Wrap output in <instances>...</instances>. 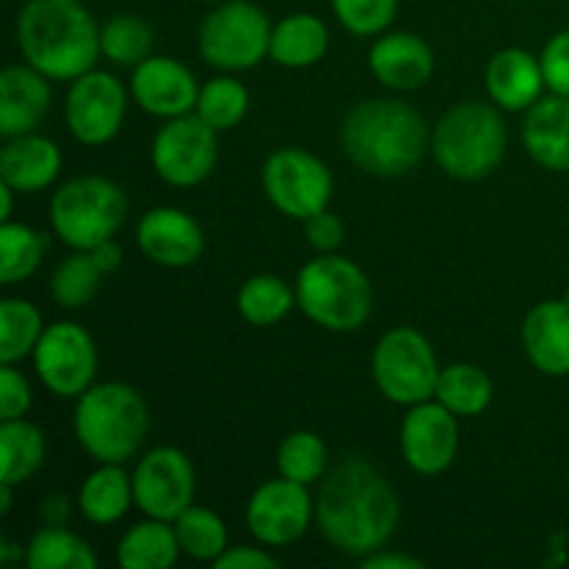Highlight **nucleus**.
Returning <instances> with one entry per match:
<instances>
[{"instance_id": "obj_9", "label": "nucleus", "mask_w": 569, "mask_h": 569, "mask_svg": "<svg viewBox=\"0 0 569 569\" xmlns=\"http://www.w3.org/2000/svg\"><path fill=\"white\" fill-rule=\"evenodd\" d=\"M272 26L259 6L226 0L200 26V53L222 70H248L270 53Z\"/></svg>"}, {"instance_id": "obj_3", "label": "nucleus", "mask_w": 569, "mask_h": 569, "mask_svg": "<svg viewBox=\"0 0 569 569\" xmlns=\"http://www.w3.org/2000/svg\"><path fill=\"white\" fill-rule=\"evenodd\" d=\"M345 153L372 176H403L415 170L428 148L422 117L409 103L392 98L365 100L342 126Z\"/></svg>"}, {"instance_id": "obj_29", "label": "nucleus", "mask_w": 569, "mask_h": 569, "mask_svg": "<svg viewBox=\"0 0 569 569\" xmlns=\"http://www.w3.org/2000/svg\"><path fill=\"white\" fill-rule=\"evenodd\" d=\"M433 398L453 411L456 417H476L492 400V381L481 367L450 365L439 372L437 395Z\"/></svg>"}, {"instance_id": "obj_5", "label": "nucleus", "mask_w": 569, "mask_h": 569, "mask_svg": "<svg viewBox=\"0 0 569 569\" xmlns=\"http://www.w3.org/2000/svg\"><path fill=\"white\" fill-rule=\"evenodd\" d=\"M506 122L492 106L459 103L439 120L433 131V156L448 176L478 181L498 170L506 153Z\"/></svg>"}, {"instance_id": "obj_49", "label": "nucleus", "mask_w": 569, "mask_h": 569, "mask_svg": "<svg viewBox=\"0 0 569 569\" xmlns=\"http://www.w3.org/2000/svg\"><path fill=\"white\" fill-rule=\"evenodd\" d=\"M9 509H11V487H9V483H3V498H0V511H3V515H9Z\"/></svg>"}, {"instance_id": "obj_50", "label": "nucleus", "mask_w": 569, "mask_h": 569, "mask_svg": "<svg viewBox=\"0 0 569 569\" xmlns=\"http://www.w3.org/2000/svg\"><path fill=\"white\" fill-rule=\"evenodd\" d=\"M214 3H226V0H214Z\"/></svg>"}, {"instance_id": "obj_39", "label": "nucleus", "mask_w": 569, "mask_h": 569, "mask_svg": "<svg viewBox=\"0 0 569 569\" xmlns=\"http://www.w3.org/2000/svg\"><path fill=\"white\" fill-rule=\"evenodd\" d=\"M339 22L356 37L383 31L395 20L398 0H331Z\"/></svg>"}, {"instance_id": "obj_23", "label": "nucleus", "mask_w": 569, "mask_h": 569, "mask_svg": "<svg viewBox=\"0 0 569 569\" xmlns=\"http://www.w3.org/2000/svg\"><path fill=\"white\" fill-rule=\"evenodd\" d=\"M528 153L548 170L569 172V98L553 94L531 106L522 126Z\"/></svg>"}, {"instance_id": "obj_38", "label": "nucleus", "mask_w": 569, "mask_h": 569, "mask_svg": "<svg viewBox=\"0 0 569 569\" xmlns=\"http://www.w3.org/2000/svg\"><path fill=\"white\" fill-rule=\"evenodd\" d=\"M248 89L237 78H214L200 89L198 114L209 122L214 131H228L239 126L248 114Z\"/></svg>"}, {"instance_id": "obj_36", "label": "nucleus", "mask_w": 569, "mask_h": 569, "mask_svg": "<svg viewBox=\"0 0 569 569\" xmlns=\"http://www.w3.org/2000/svg\"><path fill=\"white\" fill-rule=\"evenodd\" d=\"M153 48V31L144 20L133 14H120L100 28V53L114 64H142Z\"/></svg>"}, {"instance_id": "obj_48", "label": "nucleus", "mask_w": 569, "mask_h": 569, "mask_svg": "<svg viewBox=\"0 0 569 569\" xmlns=\"http://www.w3.org/2000/svg\"><path fill=\"white\" fill-rule=\"evenodd\" d=\"M20 553H22V550H17V545L3 542V550H0V559L11 561V559H14V556H20Z\"/></svg>"}, {"instance_id": "obj_14", "label": "nucleus", "mask_w": 569, "mask_h": 569, "mask_svg": "<svg viewBox=\"0 0 569 569\" xmlns=\"http://www.w3.org/2000/svg\"><path fill=\"white\" fill-rule=\"evenodd\" d=\"M64 114L78 142L106 144L117 137L126 117V89L109 72H83L72 81Z\"/></svg>"}, {"instance_id": "obj_18", "label": "nucleus", "mask_w": 569, "mask_h": 569, "mask_svg": "<svg viewBox=\"0 0 569 569\" xmlns=\"http://www.w3.org/2000/svg\"><path fill=\"white\" fill-rule=\"evenodd\" d=\"M142 253L161 267H189L203 253V231L181 209H150L139 220Z\"/></svg>"}, {"instance_id": "obj_4", "label": "nucleus", "mask_w": 569, "mask_h": 569, "mask_svg": "<svg viewBox=\"0 0 569 569\" xmlns=\"http://www.w3.org/2000/svg\"><path fill=\"white\" fill-rule=\"evenodd\" d=\"M150 415L128 383H98L78 398L76 437L100 465H126L148 437Z\"/></svg>"}, {"instance_id": "obj_13", "label": "nucleus", "mask_w": 569, "mask_h": 569, "mask_svg": "<svg viewBox=\"0 0 569 569\" xmlns=\"http://www.w3.org/2000/svg\"><path fill=\"white\" fill-rule=\"evenodd\" d=\"M194 470L176 448H156L133 472V503L156 520L176 522L192 506Z\"/></svg>"}, {"instance_id": "obj_33", "label": "nucleus", "mask_w": 569, "mask_h": 569, "mask_svg": "<svg viewBox=\"0 0 569 569\" xmlns=\"http://www.w3.org/2000/svg\"><path fill=\"white\" fill-rule=\"evenodd\" d=\"M42 317L28 300H3L0 303V361L14 365L33 353L42 339Z\"/></svg>"}, {"instance_id": "obj_19", "label": "nucleus", "mask_w": 569, "mask_h": 569, "mask_svg": "<svg viewBox=\"0 0 569 569\" xmlns=\"http://www.w3.org/2000/svg\"><path fill=\"white\" fill-rule=\"evenodd\" d=\"M48 76L37 67H6L0 76V133L3 137H22L31 133L44 120L50 109Z\"/></svg>"}, {"instance_id": "obj_28", "label": "nucleus", "mask_w": 569, "mask_h": 569, "mask_svg": "<svg viewBox=\"0 0 569 569\" xmlns=\"http://www.w3.org/2000/svg\"><path fill=\"white\" fill-rule=\"evenodd\" d=\"M0 461L3 483L17 487L28 481L44 461V437L33 422L3 420L0 426Z\"/></svg>"}, {"instance_id": "obj_1", "label": "nucleus", "mask_w": 569, "mask_h": 569, "mask_svg": "<svg viewBox=\"0 0 569 569\" xmlns=\"http://www.w3.org/2000/svg\"><path fill=\"white\" fill-rule=\"evenodd\" d=\"M400 503L387 478L361 456H345L322 481L317 498L320 531L339 553H378L392 539Z\"/></svg>"}, {"instance_id": "obj_6", "label": "nucleus", "mask_w": 569, "mask_h": 569, "mask_svg": "<svg viewBox=\"0 0 569 569\" xmlns=\"http://www.w3.org/2000/svg\"><path fill=\"white\" fill-rule=\"evenodd\" d=\"M298 306L328 331H356L372 309V287L365 272L342 256L309 261L298 276Z\"/></svg>"}, {"instance_id": "obj_24", "label": "nucleus", "mask_w": 569, "mask_h": 569, "mask_svg": "<svg viewBox=\"0 0 569 569\" xmlns=\"http://www.w3.org/2000/svg\"><path fill=\"white\" fill-rule=\"evenodd\" d=\"M545 87L542 61L533 59L528 50L509 48L500 50L487 70V89L492 94L495 103L503 109L520 111L533 106Z\"/></svg>"}, {"instance_id": "obj_40", "label": "nucleus", "mask_w": 569, "mask_h": 569, "mask_svg": "<svg viewBox=\"0 0 569 569\" xmlns=\"http://www.w3.org/2000/svg\"><path fill=\"white\" fill-rule=\"evenodd\" d=\"M31 409V387L26 376L11 365L0 367V417L3 420H22Z\"/></svg>"}, {"instance_id": "obj_15", "label": "nucleus", "mask_w": 569, "mask_h": 569, "mask_svg": "<svg viewBox=\"0 0 569 569\" xmlns=\"http://www.w3.org/2000/svg\"><path fill=\"white\" fill-rule=\"evenodd\" d=\"M311 522V498L306 483L278 478V481L261 483L248 503V528L261 545L295 542L306 533Z\"/></svg>"}, {"instance_id": "obj_44", "label": "nucleus", "mask_w": 569, "mask_h": 569, "mask_svg": "<svg viewBox=\"0 0 569 569\" xmlns=\"http://www.w3.org/2000/svg\"><path fill=\"white\" fill-rule=\"evenodd\" d=\"M367 569H422V561L400 553H370L361 559Z\"/></svg>"}, {"instance_id": "obj_32", "label": "nucleus", "mask_w": 569, "mask_h": 569, "mask_svg": "<svg viewBox=\"0 0 569 569\" xmlns=\"http://www.w3.org/2000/svg\"><path fill=\"white\" fill-rule=\"evenodd\" d=\"M48 239L22 222L6 220L0 226V281L20 283L33 276L42 261Z\"/></svg>"}, {"instance_id": "obj_45", "label": "nucleus", "mask_w": 569, "mask_h": 569, "mask_svg": "<svg viewBox=\"0 0 569 569\" xmlns=\"http://www.w3.org/2000/svg\"><path fill=\"white\" fill-rule=\"evenodd\" d=\"M39 515L44 517L48 526H64L67 517H70V500L61 498V495H48V498H42Z\"/></svg>"}, {"instance_id": "obj_43", "label": "nucleus", "mask_w": 569, "mask_h": 569, "mask_svg": "<svg viewBox=\"0 0 569 569\" xmlns=\"http://www.w3.org/2000/svg\"><path fill=\"white\" fill-rule=\"evenodd\" d=\"M217 569H276L278 561L259 548H231L214 561Z\"/></svg>"}, {"instance_id": "obj_26", "label": "nucleus", "mask_w": 569, "mask_h": 569, "mask_svg": "<svg viewBox=\"0 0 569 569\" xmlns=\"http://www.w3.org/2000/svg\"><path fill=\"white\" fill-rule=\"evenodd\" d=\"M181 553L176 526L167 520H148L133 526L117 548V561L126 569H170Z\"/></svg>"}, {"instance_id": "obj_34", "label": "nucleus", "mask_w": 569, "mask_h": 569, "mask_svg": "<svg viewBox=\"0 0 569 569\" xmlns=\"http://www.w3.org/2000/svg\"><path fill=\"white\" fill-rule=\"evenodd\" d=\"M295 300H298V295H292V289L281 278L256 276L239 289L237 306L239 315L253 322V326H276L289 315Z\"/></svg>"}, {"instance_id": "obj_47", "label": "nucleus", "mask_w": 569, "mask_h": 569, "mask_svg": "<svg viewBox=\"0 0 569 569\" xmlns=\"http://www.w3.org/2000/svg\"><path fill=\"white\" fill-rule=\"evenodd\" d=\"M11 192H14V189L9 187V183H0V200H3V209H0V220H9L11 217Z\"/></svg>"}, {"instance_id": "obj_31", "label": "nucleus", "mask_w": 569, "mask_h": 569, "mask_svg": "<svg viewBox=\"0 0 569 569\" xmlns=\"http://www.w3.org/2000/svg\"><path fill=\"white\" fill-rule=\"evenodd\" d=\"M103 276V267L98 264L92 250H78L56 267L53 281H50L53 300L61 309H83L98 295Z\"/></svg>"}, {"instance_id": "obj_17", "label": "nucleus", "mask_w": 569, "mask_h": 569, "mask_svg": "<svg viewBox=\"0 0 569 569\" xmlns=\"http://www.w3.org/2000/svg\"><path fill=\"white\" fill-rule=\"evenodd\" d=\"M133 98L148 114L181 117L198 109L200 89L192 72L170 56H148L133 70Z\"/></svg>"}, {"instance_id": "obj_22", "label": "nucleus", "mask_w": 569, "mask_h": 569, "mask_svg": "<svg viewBox=\"0 0 569 569\" xmlns=\"http://www.w3.org/2000/svg\"><path fill=\"white\" fill-rule=\"evenodd\" d=\"M61 170V153L50 139L22 133L11 137L0 153V181L9 183L14 192H39Z\"/></svg>"}, {"instance_id": "obj_16", "label": "nucleus", "mask_w": 569, "mask_h": 569, "mask_svg": "<svg viewBox=\"0 0 569 569\" xmlns=\"http://www.w3.org/2000/svg\"><path fill=\"white\" fill-rule=\"evenodd\" d=\"M400 448L406 461L420 476H437L448 470L459 450L456 415L442 403H417L400 428Z\"/></svg>"}, {"instance_id": "obj_7", "label": "nucleus", "mask_w": 569, "mask_h": 569, "mask_svg": "<svg viewBox=\"0 0 569 569\" xmlns=\"http://www.w3.org/2000/svg\"><path fill=\"white\" fill-rule=\"evenodd\" d=\"M128 200L117 183L100 176L67 181L50 203V222L61 242L76 250H92L109 242L126 222Z\"/></svg>"}, {"instance_id": "obj_41", "label": "nucleus", "mask_w": 569, "mask_h": 569, "mask_svg": "<svg viewBox=\"0 0 569 569\" xmlns=\"http://www.w3.org/2000/svg\"><path fill=\"white\" fill-rule=\"evenodd\" d=\"M542 72L545 83L553 89L556 94L569 98V31L556 33L548 42L542 53Z\"/></svg>"}, {"instance_id": "obj_21", "label": "nucleus", "mask_w": 569, "mask_h": 569, "mask_svg": "<svg viewBox=\"0 0 569 569\" xmlns=\"http://www.w3.org/2000/svg\"><path fill=\"white\" fill-rule=\"evenodd\" d=\"M370 70L383 87L417 89L431 78L433 53L415 33H387L372 44Z\"/></svg>"}, {"instance_id": "obj_20", "label": "nucleus", "mask_w": 569, "mask_h": 569, "mask_svg": "<svg viewBox=\"0 0 569 569\" xmlns=\"http://www.w3.org/2000/svg\"><path fill=\"white\" fill-rule=\"evenodd\" d=\"M522 345L528 359L545 376H567L569 372V303L548 300L539 303L522 326Z\"/></svg>"}, {"instance_id": "obj_46", "label": "nucleus", "mask_w": 569, "mask_h": 569, "mask_svg": "<svg viewBox=\"0 0 569 569\" xmlns=\"http://www.w3.org/2000/svg\"><path fill=\"white\" fill-rule=\"evenodd\" d=\"M92 256L98 259V264L103 267V272H114L122 261V250L114 242H100L98 248H92Z\"/></svg>"}, {"instance_id": "obj_30", "label": "nucleus", "mask_w": 569, "mask_h": 569, "mask_svg": "<svg viewBox=\"0 0 569 569\" xmlns=\"http://www.w3.org/2000/svg\"><path fill=\"white\" fill-rule=\"evenodd\" d=\"M26 561L31 569H94L92 548L61 526L39 528L28 545Z\"/></svg>"}, {"instance_id": "obj_37", "label": "nucleus", "mask_w": 569, "mask_h": 569, "mask_svg": "<svg viewBox=\"0 0 569 569\" xmlns=\"http://www.w3.org/2000/svg\"><path fill=\"white\" fill-rule=\"evenodd\" d=\"M328 467V448L317 433L298 431L287 437L278 450V470L283 478L298 483H315L326 476Z\"/></svg>"}, {"instance_id": "obj_2", "label": "nucleus", "mask_w": 569, "mask_h": 569, "mask_svg": "<svg viewBox=\"0 0 569 569\" xmlns=\"http://www.w3.org/2000/svg\"><path fill=\"white\" fill-rule=\"evenodd\" d=\"M17 44L42 76L76 81L98 61L100 31L81 0H28L17 17Z\"/></svg>"}, {"instance_id": "obj_10", "label": "nucleus", "mask_w": 569, "mask_h": 569, "mask_svg": "<svg viewBox=\"0 0 569 569\" xmlns=\"http://www.w3.org/2000/svg\"><path fill=\"white\" fill-rule=\"evenodd\" d=\"M261 181H264V192L276 203V209L289 217H298V220H309L331 203V172L317 156L300 148L276 150L264 161Z\"/></svg>"}, {"instance_id": "obj_12", "label": "nucleus", "mask_w": 569, "mask_h": 569, "mask_svg": "<svg viewBox=\"0 0 569 569\" xmlns=\"http://www.w3.org/2000/svg\"><path fill=\"white\" fill-rule=\"evenodd\" d=\"M156 172L172 187H194L217 164V131L200 114L172 117L150 150Z\"/></svg>"}, {"instance_id": "obj_25", "label": "nucleus", "mask_w": 569, "mask_h": 569, "mask_svg": "<svg viewBox=\"0 0 569 569\" xmlns=\"http://www.w3.org/2000/svg\"><path fill=\"white\" fill-rule=\"evenodd\" d=\"M328 28L311 14H289L272 28L270 56L281 67H311L326 56Z\"/></svg>"}, {"instance_id": "obj_27", "label": "nucleus", "mask_w": 569, "mask_h": 569, "mask_svg": "<svg viewBox=\"0 0 569 569\" xmlns=\"http://www.w3.org/2000/svg\"><path fill=\"white\" fill-rule=\"evenodd\" d=\"M133 500V481L120 465H103L83 481L78 506L94 526H111L128 511Z\"/></svg>"}, {"instance_id": "obj_42", "label": "nucleus", "mask_w": 569, "mask_h": 569, "mask_svg": "<svg viewBox=\"0 0 569 569\" xmlns=\"http://www.w3.org/2000/svg\"><path fill=\"white\" fill-rule=\"evenodd\" d=\"M306 222V239H309L311 248L322 250V253H331L342 244L345 239V226L339 217L328 214V211H320V214L309 217Z\"/></svg>"}, {"instance_id": "obj_8", "label": "nucleus", "mask_w": 569, "mask_h": 569, "mask_svg": "<svg viewBox=\"0 0 569 569\" xmlns=\"http://www.w3.org/2000/svg\"><path fill=\"white\" fill-rule=\"evenodd\" d=\"M439 372L433 348L415 328L389 331L372 353V376L392 403H426L437 395Z\"/></svg>"}, {"instance_id": "obj_35", "label": "nucleus", "mask_w": 569, "mask_h": 569, "mask_svg": "<svg viewBox=\"0 0 569 569\" xmlns=\"http://www.w3.org/2000/svg\"><path fill=\"white\" fill-rule=\"evenodd\" d=\"M176 533L181 550L198 561H217L226 553L228 531L214 511L203 506H189L176 520Z\"/></svg>"}, {"instance_id": "obj_11", "label": "nucleus", "mask_w": 569, "mask_h": 569, "mask_svg": "<svg viewBox=\"0 0 569 569\" xmlns=\"http://www.w3.org/2000/svg\"><path fill=\"white\" fill-rule=\"evenodd\" d=\"M33 367L44 387L59 398H81L98 372V350L92 337L76 322H56L44 328Z\"/></svg>"}]
</instances>
